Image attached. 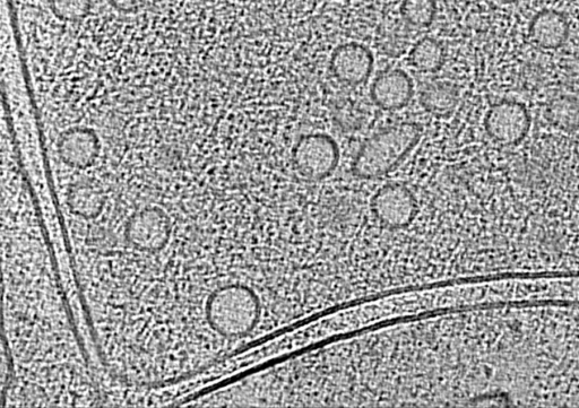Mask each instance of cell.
I'll list each match as a JSON object with an SVG mask.
<instances>
[{
  "label": "cell",
  "mask_w": 579,
  "mask_h": 408,
  "mask_svg": "<svg viewBox=\"0 0 579 408\" xmlns=\"http://www.w3.org/2000/svg\"><path fill=\"white\" fill-rule=\"evenodd\" d=\"M374 69V55L357 42L337 47L331 57V71L337 81L356 86L366 82Z\"/></svg>",
  "instance_id": "52a82bcc"
},
{
  "label": "cell",
  "mask_w": 579,
  "mask_h": 408,
  "mask_svg": "<svg viewBox=\"0 0 579 408\" xmlns=\"http://www.w3.org/2000/svg\"><path fill=\"white\" fill-rule=\"evenodd\" d=\"M293 167L308 181H322L332 175L340 163L339 145L325 134L301 137L292 152Z\"/></svg>",
  "instance_id": "3957f363"
},
{
  "label": "cell",
  "mask_w": 579,
  "mask_h": 408,
  "mask_svg": "<svg viewBox=\"0 0 579 408\" xmlns=\"http://www.w3.org/2000/svg\"><path fill=\"white\" fill-rule=\"evenodd\" d=\"M371 212L387 230L409 228L419 213V204L411 190L401 184H388L371 199Z\"/></svg>",
  "instance_id": "277c9868"
},
{
  "label": "cell",
  "mask_w": 579,
  "mask_h": 408,
  "mask_svg": "<svg viewBox=\"0 0 579 408\" xmlns=\"http://www.w3.org/2000/svg\"><path fill=\"white\" fill-rule=\"evenodd\" d=\"M110 6L123 13H135L145 5L146 0H108Z\"/></svg>",
  "instance_id": "e0dca14e"
},
{
  "label": "cell",
  "mask_w": 579,
  "mask_h": 408,
  "mask_svg": "<svg viewBox=\"0 0 579 408\" xmlns=\"http://www.w3.org/2000/svg\"><path fill=\"white\" fill-rule=\"evenodd\" d=\"M409 59L417 71L436 73L445 63L446 51L438 40L425 37L414 43Z\"/></svg>",
  "instance_id": "4fadbf2b"
},
{
  "label": "cell",
  "mask_w": 579,
  "mask_h": 408,
  "mask_svg": "<svg viewBox=\"0 0 579 408\" xmlns=\"http://www.w3.org/2000/svg\"><path fill=\"white\" fill-rule=\"evenodd\" d=\"M371 100L380 109L400 110L408 106L413 97V83L401 69H386L376 77L370 89Z\"/></svg>",
  "instance_id": "ba28073f"
},
{
  "label": "cell",
  "mask_w": 579,
  "mask_h": 408,
  "mask_svg": "<svg viewBox=\"0 0 579 408\" xmlns=\"http://www.w3.org/2000/svg\"><path fill=\"white\" fill-rule=\"evenodd\" d=\"M437 0H403L400 6L402 19L416 29H427L435 22Z\"/></svg>",
  "instance_id": "5bb4252c"
},
{
  "label": "cell",
  "mask_w": 579,
  "mask_h": 408,
  "mask_svg": "<svg viewBox=\"0 0 579 408\" xmlns=\"http://www.w3.org/2000/svg\"><path fill=\"white\" fill-rule=\"evenodd\" d=\"M499 2L504 3V4H515V3L521 2V0H499Z\"/></svg>",
  "instance_id": "ac0fdd59"
},
{
  "label": "cell",
  "mask_w": 579,
  "mask_h": 408,
  "mask_svg": "<svg viewBox=\"0 0 579 408\" xmlns=\"http://www.w3.org/2000/svg\"><path fill=\"white\" fill-rule=\"evenodd\" d=\"M50 6L57 19L77 22L90 14L92 0H50Z\"/></svg>",
  "instance_id": "2e32d148"
},
{
  "label": "cell",
  "mask_w": 579,
  "mask_h": 408,
  "mask_svg": "<svg viewBox=\"0 0 579 408\" xmlns=\"http://www.w3.org/2000/svg\"><path fill=\"white\" fill-rule=\"evenodd\" d=\"M513 406H579V303H521L498 349Z\"/></svg>",
  "instance_id": "6da1fadb"
},
{
  "label": "cell",
  "mask_w": 579,
  "mask_h": 408,
  "mask_svg": "<svg viewBox=\"0 0 579 408\" xmlns=\"http://www.w3.org/2000/svg\"><path fill=\"white\" fill-rule=\"evenodd\" d=\"M366 119L365 108L349 99L337 102L333 111L334 123L345 133L358 132L365 126Z\"/></svg>",
  "instance_id": "9a60e30c"
},
{
  "label": "cell",
  "mask_w": 579,
  "mask_h": 408,
  "mask_svg": "<svg viewBox=\"0 0 579 408\" xmlns=\"http://www.w3.org/2000/svg\"><path fill=\"white\" fill-rule=\"evenodd\" d=\"M413 26L406 23L402 16L388 19L379 26L377 46L384 55L397 58L404 54L411 45Z\"/></svg>",
  "instance_id": "30bf717a"
},
{
  "label": "cell",
  "mask_w": 579,
  "mask_h": 408,
  "mask_svg": "<svg viewBox=\"0 0 579 408\" xmlns=\"http://www.w3.org/2000/svg\"><path fill=\"white\" fill-rule=\"evenodd\" d=\"M544 116L552 127L574 133L579 128V100L574 95H560L547 104Z\"/></svg>",
  "instance_id": "7c38bea8"
},
{
  "label": "cell",
  "mask_w": 579,
  "mask_h": 408,
  "mask_svg": "<svg viewBox=\"0 0 579 408\" xmlns=\"http://www.w3.org/2000/svg\"><path fill=\"white\" fill-rule=\"evenodd\" d=\"M485 128L492 141L503 146L518 145L530 132V112L522 102L501 101L487 112Z\"/></svg>",
  "instance_id": "5b68a950"
},
{
  "label": "cell",
  "mask_w": 579,
  "mask_h": 408,
  "mask_svg": "<svg viewBox=\"0 0 579 408\" xmlns=\"http://www.w3.org/2000/svg\"><path fill=\"white\" fill-rule=\"evenodd\" d=\"M529 33L535 46L555 50L563 47L568 40L570 24L564 13L544 10L533 17Z\"/></svg>",
  "instance_id": "9c48e42d"
},
{
  "label": "cell",
  "mask_w": 579,
  "mask_h": 408,
  "mask_svg": "<svg viewBox=\"0 0 579 408\" xmlns=\"http://www.w3.org/2000/svg\"><path fill=\"white\" fill-rule=\"evenodd\" d=\"M460 100V93L452 83H432L420 94V103L429 114L445 117L455 110Z\"/></svg>",
  "instance_id": "8fae6325"
},
{
  "label": "cell",
  "mask_w": 579,
  "mask_h": 408,
  "mask_svg": "<svg viewBox=\"0 0 579 408\" xmlns=\"http://www.w3.org/2000/svg\"><path fill=\"white\" fill-rule=\"evenodd\" d=\"M421 134L422 127L416 123H401L380 130L361 146L352 162V175L361 180L383 178L417 146Z\"/></svg>",
  "instance_id": "7a4b0ae2"
},
{
  "label": "cell",
  "mask_w": 579,
  "mask_h": 408,
  "mask_svg": "<svg viewBox=\"0 0 579 408\" xmlns=\"http://www.w3.org/2000/svg\"><path fill=\"white\" fill-rule=\"evenodd\" d=\"M100 152L99 137L89 128L68 129L57 142L60 162L77 172L90 169L100 158Z\"/></svg>",
  "instance_id": "8992f818"
}]
</instances>
